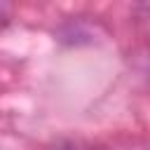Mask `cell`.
<instances>
[{
    "mask_svg": "<svg viewBox=\"0 0 150 150\" xmlns=\"http://www.w3.org/2000/svg\"><path fill=\"white\" fill-rule=\"evenodd\" d=\"M47 150H96V148L94 145H87L82 141H59V143H54Z\"/></svg>",
    "mask_w": 150,
    "mask_h": 150,
    "instance_id": "1",
    "label": "cell"
},
{
    "mask_svg": "<svg viewBox=\"0 0 150 150\" xmlns=\"http://www.w3.org/2000/svg\"><path fill=\"white\" fill-rule=\"evenodd\" d=\"M12 19V7L7 2H0V28H5Z\"/></svg>",
    "mask_w": 150,
    "mask_h": 150,
    "instance_id": "2",
    "label": "cell"
}]
</instances>
